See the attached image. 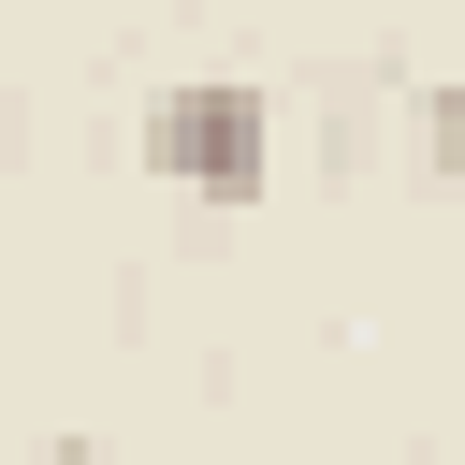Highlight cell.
<instances>
[{
  "label": "cell",
  "mask_w": 465,
  "mask_h": 465,
  "mask_svg": "<svg viewBox=\"0 0 465 465\" xmlns=\"http://www.w3.org/2000/svg\"><path fill=\"white\" fill-rule=\"evenodd\" d=\"M145 160H160L189 203H262V160H276L262 87H247V73H174V87L145 102Z\"/></svg>",
  "instance_id": "obj_1"
},
{
  "label": "cell",
  "mask_w": 465,
  "mask_h": 465,
  "mask_svg": "<svg viewBox=\"0 0 465 465\" xmlns=\"http://www.w3.org/2000/svg\"><path fill=\"white\" fill-rule=\"evenodd\" d=\"M421 160H436V174H465V58L421 87Z\"/></svg>",
  "instance_id": "obj_2"
},
{
  "label": "cell",
  "mask_w": 465,
  "mask_h": 465,
  "mask_svg": "<svg viewBox=\"0 0 465 465\" xmlns=\"http://www.w3.org/2000/svg\"><path fill=\"white\" fill-rule=\"evenodd\" d=\"M44 465H87V436H44Z\"/></svg>",
  "instance_id": "obj_3"
}]
</instances>
